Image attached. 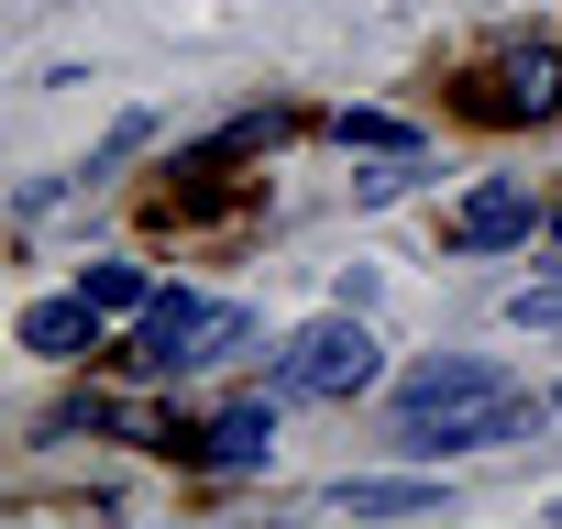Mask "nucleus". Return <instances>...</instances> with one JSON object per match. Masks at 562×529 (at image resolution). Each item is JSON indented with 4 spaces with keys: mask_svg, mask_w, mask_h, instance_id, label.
Masks as SVG:
<instances>
[{
    "mask_svg": "<svg viewBox=\"0 0 562 529\" xmlns=\"http://www.w3.org/2000/svg\"><path fill=\"white\" fill-rule=\"evenodd\" d=\"M551 264H562V221H551Z\"/></svg>",
    "mask_w": 562,
    "mask_h": 529,
    "instance_id": "obj_12",
    "label": "nucleus"
},
{
    "mask_svg": "<svg viewBox=\"0 0 562 529\" xmlns=\"http://www.w3.org/2000/svg\"><path fill=\"white\" fill-rule=\"evenodd\" d=\"M364 386H375V331L353 309L299 320L288 353H276V397H364Z\"/></svg>",
    "mask_w": 562,
    "mask_h": 529,
    "instance_id": "obj_3",
    "label": "nucleus"
},
{
    "mask_svg": "<svg viewBox=\"0 0 562 529\" xmlns=\"http://www.w3.org/2000/svg\"><path fill=\"white\" fill-rule=\"evenodd\" d=\"M243 342H254V320H243L232 299H199V288H155V309L133 320L122 364H133V375H199V364H221V353H243Z\"/></svg>",
    "mask_w": 562,
    "mask_h": 529,
    "instance_id": "obj_2",
    "label": "nucleus"
},
{
    "mask_svg": "<svg viewBox=\"0 0 562 529\" xmlns=\"http://www.w3.org/2000/svg\"><path fill=\"white\" fill-rule=\"evenodd\" d=\"M540 419H551V397L507 386V375L474 364V353L419 364V375L397 386V452H485V441H518V430H540Z\"/></svg>",
    "mask_w": 562,
    "mask_h": 529,
    "instance_id": "obj_1",
    "label": "nucleus"
},
{
    "mask_svg": "<svg viewBox=\"0 0 562 529\" xmlns=\"http://www.w3.org/2000/svg\"><path fill=\"white\" fill-rule=\"evenodd\" d=\"M507 320H518V331H562V288H518Z\"/></svg>",
    "mask_w": 562,
    "mask_h": 529,
    "instance_id": "obj_11",
    "label": "nucleus"
},
{
    "mask_svg": "<svg viewBox=\"0 0 562 529\" xmlns=\"http://www.w3.org/2000/svg\"><path fill=\"white\" fill-rule=\"evenodd\" d=\"M331 507H353V518H430L441 485H430V474H342Z\"/></svg>",
    "mask_w": 562,
    "mask_h": 529,
    "instance_id": "obj_8",
    "label": "nucleus"
},
{
    "mask_svg": "<svg viewBox=\"0 0 562 529\" xmlns=\"http://www.w3.org/2000/svg\"><path fill=\"white\" fill-rule=\"evenodd\" d=\"M155 452H177V463H199V474H243V463L276 452V397H232V408H210V419H166Z\"/></svg>",
    "mask_w": 562,
    "mask_h": 529,
    "instance_id": "obj_4",
    "label": "nucleus"
},
{
    "mask_svg": "<svg viewBox=\"0 0 562 529\" xmlns=\"http://www.w3.org/2000/svg\"><path fill=\"white\" fill-rule=\"evenodd\" d=\"M529 221H540V210H529V188H474V199L452 210V232H441V243H452V254H496V243H529Z\"/></svg>",
    "mask_w": 562,
    "mask_h": 529,
    "instance_id": "obj_6",
    "label": "nucleus"
},
{
    "mask_svg": "<svg viewBox=\"0 0 562 529\" xmlns=\"http://www.w3.org/2000/svg\"><path fill=\"white\" fill-rule=\"evenodd\" d=\"M474 111H485V122H551V111H562V45H518V56H496Z\"/></svg>",
    "mask_w": 562,
    "mask_h": 529,
    "instance_id": "obj_5",
    "label": "nucleus"
},
{
    "mask_svg": "<svg viewBox=\"0 0 562 529\" xmlns=\"http://www.w3.org/2000/svg\"><path fill=\"white\" fill-rule=\"evenodd\" d=\"M78 288H89V299H100L111 320H144V309H155V277H144V264H89Z\"/></svg>",
    "mask_w": 562,
    "mask_h": 529,
    "instance_id": "obj_9",
    "label": "nucleus"
},
{
    "mask_svg": "<svg viewBox=\"0 0 562 529\" xmlns=\"http://www.w3.org/2000/svg\"><path fill=\"white\" fill-rule=\"evenodd\" d=\"M100 320H111V309H100L89 288H78V299H34V309H23V353L78 364V353H100Z\"/></svg>",
    "mask_w": 562,
    "mask_h": 529,
    "instance_id": "obj_7",
    "label": "nucleus"
},
{
    "mask_svg": "<svg viewBox=\"0 0 562 529\" xmlns=\"http://www.w3.org/2000/svg\"><path fill=\"white\" fill-rule=\"evenodd\" d=\"M551 408H562V397H551Z\"/></svg>",
    "mask_w": 562,
    "mask_h": 529,
    "instance_id": "obj_14",
    "label": "nucleus"
},
{
    "mask_svg": "<svg viewBox=\"0 0 562 529\" xmlns=\"http://www.w3.org/2000/svg\"><path fill=\"white\" fill-rule=\"evenodd\" d=\"M342 144H364V155H408L419 133H408V122H386V111H342Z\"/></svg>",
    "mask_w": 562,
    "mask_h": 529,
    "instance_id": "obj_10",
    "label": "nucleus"
},
{
    "mask_svg": "<svg viewBox=\"0 0 562 529\" xmlns=\"http://www.w3.org/2000/svg\"><path fill=\"white\" fill-rule=\"evenodd\" d=\"M551 518H562V496H551Z\"/></svg>",
    "mask_w": 562,
    "mask_h": 529,
    "instance_id": "obj_13",
    "label": "nucleus"
}]
</instances>
